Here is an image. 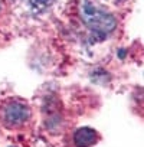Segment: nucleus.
<instances>
[{
	"mask_svg": "<svg viewBox=\"0 0 144 147\" xmlns=\"http://www.w3.org/2000/svg\"><path fill=\"white\" fill-rule=\"evenodd\" d=\"M32 111L26 101L20 98H7L0 102V124L7 130H19L28 125Z\"/></svg>",
	"mask_w": 144,
	"mask_h": 147,
	"instance_id": "nucleus-1",
	"label": "nucleus"
},
{
	"mask_svg": "<svg viewBox=\"0 0 144 147\" xmlns=\"http://www.w3.org/2000/svg\"><path fill=\"white\" fill-rule=\"evenodd\" d=\"M79 15L84 23L95 33L105 35V33L112 32L117 26V20L112 15L98 9L89 0H82L81 2Z\"/></svg>",
	"mask_w": 144,
	"mask_h": 147,
	"instance_id": "nucleus-2",
	"label": "nucleus"
},
{
	"mask_svg": "<svg viewBox=\"0 0 144 147\" xmlns=\"http://www.w3.org/2000/svg\"><path fill=\"white\" fill-rule=\"evenodd\" d=\"M100 140V134L89 127H81L72 134V143L75 147H92Z\"/></svg>",
	"mask_w": 144,
	"mask_h": 147,
	"instance_id": "nucleus-3",
	"label": "nucleus"
},
{
	"mask_svg": "<svg viewBox=\"0 0 144 147\" xmlns=\"http://www.w3.org/2000/svg\"><path fill=\"white\" fill-rule=\"evenodd\" d=\"M29 7L36 12V13H40V12H45L48 7H50V5L53 3V0H26Z\"/></svg>",
	"mask_w": 144,
	"mask_h": 147,
	"instance_id": "nucleus-4",
	"label": "nucleus"
},
{
	"mask_svg": "<svg viewBox=\"0 0 144 147\" xmlns=\"http://www.w3.org/2000/svg\"><path fill=\"white\" fill-rule=\"evenodd\" d=\"M2 9H3V3H2V0H0V12H2Z\"/></svg>",
	"mask_w": 144,
	"mask_h": 147,
	"instance_id": "nucleus-5",
	"label": "nucleus"
},
{
	"mask_svg": "<svg viewBox=\"0 0 144 147\" xmlns=\"http://www.w3.org/2000/svg\"><path fill=\"white\" fill-rule=\"evenodd\" d=\"M13 147H16V146H13Z\"/></svg>",
	"mask_w": 144,
	"mask_h": 147,
	"instance_id": "nucleus-6",
	"label": "nucleus"
},
{
	"mask_svg": "<svg viewBox=\"0 0 144 147\" xmlns=\"http://www.w3.org/2000/svg\"><path fill=\"white\" fill-rule=\"evenodd\" d=\"M115 2H117V0H115Z\"/></svg>",
	"mask_w": 144,
	"mask_h": 147,
	"instance_id": "nucleus-7",
	"label": "nucleus"
}]
</instances>
